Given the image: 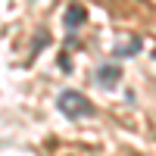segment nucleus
I'll return each instance as SVG.
<instances>
[{
	"label": "nucleus",
	"mask_w": 156,
	"mask_h": 156,
	"mask_svg": "<svg viewBox=\"0 0 156 156\" xmlns=\"http://www.w3.org/2000/svg\"><path fill=\"white\" fill-rule=\"evenodd\" d=\"M140 53V37L131 34V37H125V41H119L112 47V56H137Z\"/></svg>",
	"instance_id": "nucleus-4"
},
{
	"label": "nucleus",
	"mask_w": 156,
	"mask_h": 156,
	"mask_svg": "<svg viewBox=\"0 0 156 156\" xmlns=\"http://www.w3.org/2000/svg\"><path fill=\"white\" fill-rule=\"evenodd\" d=\"M56 109L66 115V119H84V115L94 112V103L87 97H81L78 90H62L56 97Z\"/></svg>",
	"instance_id": "nucleus-1"
},
{
	"label": "nucleus",
	"mask_w": 156,
	"mask_h": 156,
	"mask_svg": "<svg viewBox=\"0 0 156 156\" xmlns=\"http://www.w3.org/2000/svg\"><path fill=\"white\" fill-rule=\"evenodd\" d=\"M62 22H66V28H69V31H75L81 22H87V9H84L81 3H72V6L66 9V16H62Z\"/></svg>",
	"instance_id": "nucleus-3"
},
{
	"label": "nucleus",
	"mask_w": 156,
	"mask_h": 156,
	"mask_svg": "<svg viewBox=\"0 0 156 156\" xmlns=\"http://www.w3.org/2000/svg\"><path fill=\"white\" fill-rule=\"evenodd\" d=\"M153 59H156V47H153Z\"/></svg>",
	"instance_id": "nucleus-5"
},
{
	"label": "nucleus",
	"mask_w": 156,
	"mask_h": 156,
	"mask_svg": "<svg viewBox=\"0 0 156 156\" xmlns=\"http://www.w3.org/2000/svg\"><path fill=\"white\" fill-rule=\"evenodd\" d=\"M94 81H97L100 87H106V90H109V87H115V84L122 81V69L115 66V62H103V66L94 72Z\"/></svg>",
	"instance_id": "nucleus-2"
}]
</instances>
